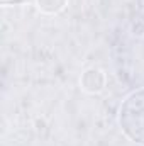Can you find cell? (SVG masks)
Here are the masks:
<instances>
[{
	"label": "cell",
	"instance_id": "2",
	"mask_svg": "<svg viewBox=\"0 0 144 146\" xmlns=\"http://www.w3.org/2000/svg\"><path fill=\"white\" fill-rule=\"evenodd\" d=\"M80 83H81V88L85 92L98 94L105 87V75H104L102 70H98V68H88V70L83 72Z\"/></svg>",
	"mask_w": 144,
	"mask_h": 146
},
{
	"label": "cell",
	"instance_id": "1",
	"mask_svg": "<svg viewBox=\"0 0 144 146\" xmlns=\"http://www.w3.org/2000/svg\"><path fill=\"white\" fill-rule=\"evenodd\" d=\"M117 121L126 138L136 145L144 146V88L131 92L122 100Z\"/></svg>",
	"mask_w": 144,
	"mask_h": 146
},
{
	"label": "cell",
	"instance_id": "4",
	"mask_svg": "<svg viewBox=\"0 0 144 146\" xmlns=\"http://www.w3.org/2000/svg\"><path fill=\"white\" fill-rule=\"evenodd\" d=\"M26 2H31V0H2V3H5V5H19V3H26Z\"/></svg>",
	"mask_w": 144,
	"mask_h": 146
},
{
	"label": "cell",
	"instance_id": "3",
	"mask_svg": "<svg viewBox=\"0 0 144 146\" xmlns=\"http://www.w3.org/2000/svg\"><path fill=\"white\" fill-rule=\"evenodd\" d=\"M68 0H36L37 9L42 12V14H59L65 7H66Z\"/></svg>",
	"mask_w": 144,
	"mask_h": 146
}]
</instances>
